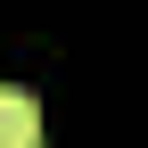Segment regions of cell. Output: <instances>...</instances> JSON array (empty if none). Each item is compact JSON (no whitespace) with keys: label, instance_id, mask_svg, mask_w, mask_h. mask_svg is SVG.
Masks as SVG:
<instances>
[{"label":"cell","instance_id":"1","mask_svg":"<svg viewBox=\"0 0 148 148\" xmlns=\"http://www.w3.org/2000/svg\"><path fill=\"white\" fill-rule=\"evenodd\" d=\"M0 148H41V99L0 82Z\"/></svg>","mask_w":148,"mask_h":148}]
</instances>
